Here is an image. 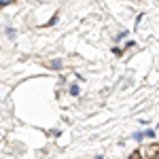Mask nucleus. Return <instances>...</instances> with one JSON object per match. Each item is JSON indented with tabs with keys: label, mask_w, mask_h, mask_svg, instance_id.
Instances as JSON below:
<instances>
[{
	"label": "nucleus",
	"mask_w": 159,
	"mask_h": 159,
	"mask_svg": "<svg viewBox=\"0 0 159 159\" xmlns=\"http://www.w3.org/2000/svg\"><path fill=\"white\" fill-rule=\"evenodd\" d=\"M70 93H72V96H79V87L72 85V87H70Z\"/></svg>",
	"instance_id": "1"
},
{
	"label": "nucleus",
	"mask_w": 159,
	"mask_h": 159,
	"mask_svg": "<svg viewBox=\"0 0 159 159\" xmlns=\"http://www.w3.org/2000/svg\"><path fill=\"white\" fill-rule=\"evenodd\" d=\"M153 159H159V151H157V153H155V155H153Z\"/></svg>",
	"instance_id": "2"
}]
</instances>
